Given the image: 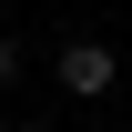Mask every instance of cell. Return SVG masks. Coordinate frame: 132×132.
<instances>
[{"label":"cell","instance_id":"3957f363","mask_svg":"<svg viewBox=\"0 0 132 132\" xmlns=\"http://www.w3.org/2000/svg\"><path fill=\"white\" fill-rule=\"evenodd\" d=\"M20 132H51V122H20Z\"/></svg>","mask_w":132,"mask_h":132},{"label":"cell","instance_id":"7a4b0ae2","mask_svg":"<svg viewBox=\"0 0 132 132\" xmlns=\"http://www.w3.org/2000/svg\"><path fill=\"white\" fill-rule=\"evenodd\" d=\"M0 81H20V41H10V31H0Z\"/></svg>","mask_w":132,"mask_h":132},{"label":"cell","instance_id":"6da1fadb","mask_svg":"<svg viewBox=\"0 0 132 132\" xmlns=\"http://www.w3.org/2000/svg\"><path fill=\"white\" fill-rule=\"evenodd\" d=\"M51 81H61L71 102H102V92L122 81V51L112 41H61V51H51Z\"/></svg>","mask_w":132,"mask_h":132},{"label":"cell","instance_id":"277c9868","mask_svg":"<svg viewBox=\"0 0 132 132\" xmlns=\"http://www.w3.org/2000/svg\"><path fill=\"white\" fill-rule=\"evenodd\" d=\"M122 51H132V31H122Z\"/></svg>","mask_w":132,"mask_h":132}]
</instances>
